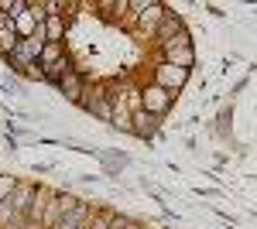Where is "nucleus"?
<instances>
[{
	"label": "nucleus",
	"instance_id": "nucleus-2",
	"mask_svg": "<svg viewBox=\"0 0 257 229\" xmlns=\"http://www.w3.org/2000/svg\"><path fill=\"white\" fill-rule=\"evenodd\" d=\"M185 79H189V69H178V65H168V62L158 69V86L161 89H182Z\"/></svg>",
	"mask_w": 257,
	"mask_h": 229
},
{
	"label": "nucleus",
	"instance_id": "nucleus-6",
	"mask_svg": "<svg viewBox=\"0 0 257 229\" xmlns=\"http://www.w3.org/2000/svg\"><path fill=\"white\" fill-rule=\"evenodd\" d=\"M62 93L69 96V99H82V79L76 76V69H69V72H65V76H62Z\"/></svg>",
	"mask_w": 257,
	"mask_h": 229
},
{
	"label": "nucleus",
	"instance_id": "nucleus-12",
	"mask_svg": "<svg viewBox=\"0 0 257 229\" xmlns=\"http://www.w3.org/2000/svg\"><path fill=\"white\" fill-rule=\"evenodd\" d=\"M59 55H62V48H59V45H55V41H52V45H45V48H41V58H45V62H52V65H55V62H59Z\"/></svg>",
	"mask_w": 257,
	"mask_h": 229
},
{
	"label": "nucleus",
	"instance_id": "nucleus-1",
	"mask_svg": "<svg viewBox=\"0 0 257 229\" xmlns=\"http://www.w3.org/2000/svg\"><path fill=\"white\" fill-rule=\"evenodd\" d=\"M165 58H168V65H178V69H189V65L196 62V55H192V45H189V38H185V35H178V38H172L168 45H165Z\"/></svg>",
	"mask_w": 257,
	"mask_h": 229
},
{
	"label": "nucleus",
	"instance_id": "nucleus-10",
	"mask_svg": "<svg viewBox=\"0 0 257 229\" xmlns=\"http://www.w3.org/2000/svg\"><path fill=\"white\" fill-rule=\"evenodd\" d=\"M89 110L96 116H103V120H113V113H110V96H99V99H93L89 103Z\"/></svg>",
	"mask_w": 257,
	"mask_h": 229
},
{
	"label": "nucleus",
	"instance_id": "nucleus-7",
	"mask_svg": "<svg viewBox=\"0 0 257 229\" xmlns=\"http://www.w3.org/2000/svg\"><path fill=\"white\" fill-rule=\"evenodd\" d=\"M41 48H45V45H41L38 38H28V41H21V45H18L14 58H18V62H31V58H38V55H41Z\"/></svg>",
	"mask_w": 257,
	"mask_h": 229
},
{
	"label": "nucleus",
	"instance_id": "nucleus-4",
	"mask_svg": "<svg viewBox=\"0 0 257 229\" xmlns=\"http://www.w3.org/2000/svg\"><path fill=\"white\" fill-rule=\"evenodd\" d=\"M131 11H138V14H141V24H144V28H158L161 21L168 18L161 4H131Z\"/></svg>",
	"mask_w": 257,
	"mask_h": 229
},
{
	"label": "nucleus",
	"instance_id": "nucleus-13",
	"mask_svg": "<svg viewBox=\"0 0 257 229\" xmlns=\"http://www.w3.org/2000/svg\"><path fill=\"white\" fill-rule=\"evenodd\" d=\"M28 202H31V188H21V191H18V198H14V209L24 212V209H28Z\"/></svg>",
	"mask_w": 257,
	"mask_h": 229
},
{
	"label": "nucleus",
	"instance_id": "nucleus-5",
	"mask_svg": "<svg viewBox=\"0 0 257 229\" xmlns=\"http://www.w3.org/2000/svg\"><path fill=\"white\" fill-rule=\"evenodd\" d=\"M155 35H158V41H161V45H168L172 38H178V35H182V21L168 14V18H165V21L158 24V28H155Z\"/></svg>",
	"mask_w": 257,
	"mask_h": 229
},
{
	"label": "nucleus",
	"instance_id": "nucleus-8",
	"mask_svg": "<svg viewBox=\"0 0 257 229\" xmlns=\"http://www.w3.org/2000/svg\"><path fill=\"white\" fill-rule=\"evenodd\" d=\"M134 130H138L141 137H151L155 134V116L148 113V110H138V113H134Z\"/></svg>",
	"mask_w": 257,
	"mask_h": 229
},
{
	"label": "nucleus",
	"instance_id": "nucleus-9",
	"mask_svg": "<svg viewBox=\"0 0 257 229\" xmlns=\"http://www.w3.org/2000/svg\"><path fill=\"white\" fill-rule=\"evenodd\" d=\"M82 215H86V205H72V209H69V215H62V222L55 229H76Z\"/></svg>",
	"mask_w": 257,
	"mask_h": 229
},
{
	"label": "nucleus",
	"instance_id": "nucleus-3",
	"mask_svg": "<svg viewBox=\"0 0 257 229\" xmlns=\"http://www.w3.org/2000/svg\"><path fill=\"white\" fill-rule=\"evenodd\" d=\"M172 106V96H168V89H161V86H151L148 93H144V110L151 116H158V113H165Z\"/></svg>",
	"mask_w": 257,
	"mask_h": 229
},
{
	"label": "nucleus",
	"instance_id": "nucleus-11",
	"mask_svg": "<svg viewBox=\"0 0 257 229\" xmlns=\"http://www.w3.org/2000/svg\"><path fill=\"white\" fill-rule=\"evenodd\" d=\"M65 72H69V62H55V65H48V69H45V76L52 79V82H62V76H65Z\"/></svg>",
	"mask_w": 257,
	"mask_h": 229
},
{
	"label": "nucleus",
	"instance_id": "nucleus-14",
	"mask_svg": "<svg viewBox=\"0 0 257 229\" xmlns=\"http://www.w3.org/2000/svg\"><path fill=\"white\" fill-rule=\"evenodd\" d=\"M62 35V24H59V18H48V38L55 41Z\"/></svg>",
	"mask_w": 257,
	"mask_h": 229
}]
</instances>
